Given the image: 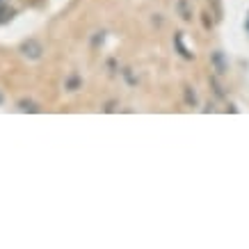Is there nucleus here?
Masks as SVG:
<instances>
[{
  "mask_svg": "<svg viewBox=\"0 0 249 249\" xmlns=\"http://www.w3.org/2000/svg\"><path fill=\"white\" fill-rule=\"evenodd\" d=\"M5 18H7V9L2 7V2H0V23L5 21Z\"/></svg>",
  "mask_w": 249,
  "mask_h": 249,
  "instance_id": "obj_1",
  "label": "nucleus"
},
{
  "mask_svg": "<svg viewBox=\"0 0 249 249\" xmlns=\"http://www.w3.org/2000/svg\"><path fill=\"white\" fill-rule=\"evenodd\" d=\"M0 2H5V0H0Z\"/></svg>",
  "mask_w": 249,
  "mask_h": 249,
  "instance_id": "obj_2",
  "label": "nucleus"
}]
</instances>
